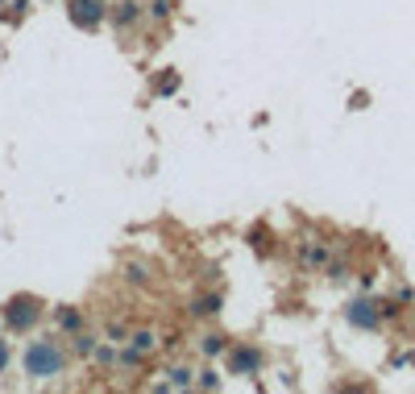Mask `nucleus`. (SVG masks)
I'll list each match as a JSON object with an SVG mask.
<instances>
[{
  "label": "nucleus",
  "instance_id": "2eb2a0df",
  "mask_svg": "<svg viewBox=\"0 0 415 394\" xmlns=\"http://www.w3.org/2000/svg\"><path fill=\"white\" fill-rule=\"evenodd\" d=\"M125 278H129V282H149L146 262H129V266H125Z\"/></svg>",
  "mask_w": 415,
  "mask_h": 394
},
{
  "label": "nucleus",
  "instance_id": "6e6552de",
  "mask_svg": "<svg viewBox=\"0 0 415 394\" xmlns=\"http://www.w3.org/2000/svg\"><path fill=\"white\" fill-rule=\"evenodd\" d=\"M167 386H171V390H191V386H196V370H191V366H171V370H167Z\"/></svg>",
  "mask_w": 415,
  "mask_h": 394
},
{
  "label": "nucleus",
  "instance_id": "f3484780",
  "mask_svg": "<svg viewBox=\"0 0 415 394\" xmlns=\"http://www.w3.org/2000/svg\"><path fill=\"white\" fill-rule=\"evenodd\" d=\"M92 357H96L100 366H112V361H117V353H112L108 345H96V353H92Z\"/></svg>",
  "mask_w": 415,
  "mask_h": 394
},
{
  "label": "nucleus",
  "instance_id": "a211bd4d",
  "mask_svg": "<svg viewBox=\"0 0 415 394\" xmlns=\"http://www.w3.org/2000/svg\"><path fill=\"white\" fill-rule=\"evenodd\" d=\"M9 361H13V348H9V341H0V373L9 370Z\"/></svg>",
  "mask_w": 415,
  "mask_h": 394
},
{
  "label": "nucleus",
  "instance_id": "f03ea898",
  "mask_svg": "<svg viewBox=\"0 0 415 394\" xmlns=\"http://www.w3.org/2000/svg\"><path fill=\"white\" fill-rule=\"evenodd\" d=\"M42 312H46V303L38 295H13L4 303V312H0V320L9 332H33L38 320H42Z\"/></svg>",
  "mask_w": 415,
  "mask_h": 394
},
{
  "label": "nucleus",
  "instance_id": "0eeeda50",
  "mask_svg": "<svg viewBox=\"0 0 415 394\" xmlns=\"http://www.w3.org/2000/svg\"><path fill=\"white\" fill-rule=\"evenodd\" d=\"M220 307H224V295H220V291H208V295L191 299V316H199V320H204V316H208V320L220 316Z\"/></svg>",
  "mask_w": 415,
  "mask_h": 394
},
{
  "label": "nucleus",
  "instance_id": "f257e3e1",
  "mask_svg": "<svg viewBox=\"0 0 415 394\" xmlns=\"http://www.w3.org/2000/svg\"><path fill=\"white\" fill-rule=\"evenodd\" d=\"M21 370L25 378L33 382H46V378H58L67 370V348L58 345L54 336H42V341H29V348L21 353Z\"/></svg>",
  "mask_w": 415,
  "mask_h": 394
},
{
  "label": "nucleus",
  "instance_id": "7ed1b4c3",
  "mask_svg": "<svg viewBox=\"0 0 415 394\" xmlns=\"http://www.w3.org/2000/svg\"><path fill=\"white\" fill-rule=\"evenodd\" d=\"M67 17L79 29H100L108 21V9H104V0H67Z\"/></svg>",
  "mask_w": 415,
  "mask_h": 394
},
{
  "label": "nucleus",
  "instance_id": "4468645a",
  "mask_svg": "<svg viewBox=\"0 0 415 394\" xmlns=\"http://www.w3.org/2000/svg\"><path fill=\"white\" fill-rule=\"evenodd\" d=\"M179 83H183V79H179V71H162V83H158V96H174V92H179Z\"/></svg>",
  "mask_w": 415,
  "mask_h": 394
},
{
  "label": "nucleus",
  "instance_id": "423d86ee",
  "mask_svg": "<svg viewBox=\"0 0 415 394\" xmlns=\"http://www.w3.org/2000/svg\"><path fill=\"white\" fill-rule=\"evenodd\" d=\"M108 21L117 25V29H133V25H142V4L137 0H121V4H112L108 9Z\"/></svg>",
  "mask_w": 415,
  "mask_h": 394
},
{
  "label": "nucleus",
  "instance_id": "aec40b11",
  "mask_svg": "<svg viewBox=\"0 0 415 394\" xmlns=\"http://www.w3.org/2000/svg\"><path fill=\"white\" fill-rule=\"evenodd\" d=\"M104 4H108V0H104Z\"/></svg>",
  "mask_w": 415,
  "mask_h": 394
},
{
  "label": "nucleus",
  "instance_id": "9d476101",
  "mask_svg": "<svg viewBox=\"0 0 415 394\" xmlns=\"http://www.w3.org/2000/svg\"><path fill=\"white\" fill-rule=\"evenodd\" d=\"M154 345H158V336H154L149 328H137V332L129 336V348H133V353H142V357H146V353H154Z\"/></svg>",
  "mask_w": 415,
  "mask_h": 394
},
{
  "label": "nucleus",
  "instance_id": "ddd939ff",
  "mask_svg": "<svg viewBox=\"0 0 415 394\" xmlns=\"http://www.w3.org/2000/svg\"><path fill=\"white\" fill-rule=\"evenodd\" d=\"M171 13H174V0H154L149 4V17L154 21H171Z\"/></svg>",
  "mask_w": 415,
  "mask_h": 394
},
{
  "label": "nucleus",
  "instance_id": "20e7f679",
  "mask_svg": "<svg viewBox=\"0 0 415 394\" xmlns=\"http://www.w3.org/2000/svg\"><path fill=\"white\" fill-rule=\"evenodd\" d=\"M224 357H228V370L241 373V378H253V373H262V348L258 345H228L224 348Z\"/></svg>",
  "mask_w": 415,
  "mask_h": 394
},
{
  "label": "nucleus",
  "instance_id": "6ab92c4d",
  "mask_svg": "<svg viewBox=\"0 0 415 394\" xmlns=\"http://www.w3.org/2000/svg\"><path fill=\"white\" fill-rule=\"evenodd\" d=\"M0 328H4V320H0Z\"/></svg>",
  "mask_w": 415,
  "mask_h": 394
},
{
  "label": "nucleus",
  "instance_id": "39448f33",
  "mask_svg": "<svg viewBox=\"0 0 415 394\" xmlns=\"http://www.w3.org/2000/svg\"><path fill=\"white\" fill-rule=\"evenodd\" d=\"M345 320L353 324V328H378L382 324V307L378 303H369V299H353L349 307H345Z\"/></svg>",
  "mask_w": 415,
  "mask_h": 394
},
{
  "label": "nucleus",
  "instance_id": "9b49d317",
  "mask_svg": "<svg viewBox=\"0 0 415 394\" xmlns=\"http://www.w3.org/2000/svg\"><path fill=\"white\" fill-rule=\"evenodd\" d=\"M224 348H228V341H224L220 332H204V336H199V353H204V357H220Z\"/></svg>",
  "mask_w": 415,
  "mask_h": 394
},
{
  "label": "nucleus",
  "instance_id": "dca6fc26",
  "mask_svg": "<svg viewBox=\"0 0 415 394\" xmlns=\"http://www.w3.org/2000/svg\"><path fill=\"white\" fill-rule=\"evenodd\" d=\"M196 386H199V390H220L216 370H199V373H196Z\"/></svg>",
  "mask_w": 415,
  "mask_h": 394
},
{
  "label": "nucleus",
  "instance_id": "1a4fd4ad",
  "mask_svg": "<svg viewBox=\"0 0 415 394\" xmlns=\"http://www.w3.org/2000/svg\"><path fill=\"white\" fill-rule=\"evenodd\" d=\"M54 320H58V328H63V332H83V316H79V312H75V307H58V312H54Z\"/></svg>",
  "mask_w": 415,
  "mask_h": 394
},
{
  "label": "nucleus",
  "instance_id": "f8f14e48",
  "mask_svg": "<svg viewBox=\"0 0 415 394\" xmlns=\"http://www.w3.org/2000/svg\"><path fill=\"white\" fill-rule=\"evenodd\" d=\"M71 348L79 353V357H92V353H96V336H88V332H75V336H71Z\"/></svg>",
  "mask_w": 415,
  "mask_h": 394
}]
</instances>
